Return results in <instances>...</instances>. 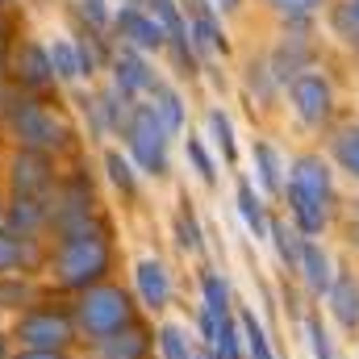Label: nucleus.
I'll use <instances>...</instances> for the list:
<instances>
[{
  "instance_id": "f257e3e1",
  "label": "nucleus",
  "mask_w": 359,
  "mask_h": 359,
  "mask_svg": "<svg viewBox=\"0 0 359 359\" xmlns=\"http://www.w3.org/2000/svg\"><path fill=\"white\" fill-rule=\"evenodd\" d=\"M126 138H130V151L138 155V163L147 172H163L168 168V126L159 121L155 104H138L134 117L126 121Z\"/></svg>"
},
{
  "instance_id": "f03ea898",
  "label": "nucleus",
  "mask_w": 359,
  "mask_h": 359,
  "mask_svg": "<svg viewBox=\"0 0 359 359\" xmlns=\"http://www.w3.org/2000/svg\"><path fill=\"white\" fill-rule=\"evenodd\" d=\"M104 264H109V247L100 238H92V234H72L63 243V251H59L63 284H88L104 271Z\"/></svg>"
},
{
  "instance_id": "7ed1b4c3",
  "label": "nucleus",
  "mask_w": 359,
  "mask_h": 359,
  "mask_svg": "<svg viewBox=\"0 0 359 359\" xmlns=\"http://www.w3.org/2000/svg\"><path fill=\"white\" fill-rule=\"evenodd\" d=\"M130 322V301L117 288H96L84 301V326L92 334H117Z\"/></svg>"
},
{
  "instance_id": "20e7f679",
  "label": "nucleus",
  "mask_w": 359,
  "mask_h": 359,
  "mask_svg": "<svg viewBox=\"0 0 359 359\" xmlns=\"http://www.w3.org/2000/svg\"><path fill=\"white\" fill-rule=\"evenodd\" d=\"M13 126H17V134L25 138V147L38 151V155L63 142V126H59L46 109H38V104H21L17 117H13Z\"/></svg>"
},
{
  "instance_id": "39448f33",
  "label": "nucleus",
  "mask_w": 359,
  "mask_h": 359,
  "mask_svg": "<svg viewBox=\"0 0 359 359\" xmlns=\"http://www.w3.org/2000/svg\"><path fill=\"white\" fill-rule=\"evenodd\" d=\"M330 84L318 76V72H301V76H292V104H297V113L305 117V121H322L326 113H330Z\"/></svg>"
},
{
  "instance_id": "423d86ee",
  "label": "nucleus",
  "mask_w": 359,
  "mask_h": 359,
  "mask_svg": "<svg viewBox=\"0 0 359 359\" xmlns=\"http://www.w3.org/2000/svg\"><path fill=\"white\" fill-rule=\"evenodd\" d=\"M117 29H121V38H130V42H138V46H147V50H151V46L159 50L163 38H168L163 25H159V17H147V13H138L134 4L117 13Z\"/></svg>"
},
{
  "instance_id": "0eeeda50",
  "label": "nucleus",
  "mask_w": 359,
  "mask_h": 359,
  "mask_svg": "<svg viewBox=\"0 0 359 359\" xmlns=\"http://www.w3.org/2000/svg\"><path fill=\"white\" fill-rule=\"evenodd\" d=\"M292 184L301 188V192H309L313 201H330V172H326V163L322 159H313V155H305V159H297L292 163Z\"/></svg>"
},
{
  "instance_id": "6e6552de",
  "label": "nucleus",
  "mask_w": 359,
  "mask_h": 359,
  "mask_svg": "<svg viewBox=\"0 0 359 359\" xmlns=\"http://www.w3.org/2000/svg\"><path fill=\"white\" fill-rule=\"evenodd\" d=\"M288 205H292L297 226H301L305 234H318V230L326 226V205H322V201H313L309 192H301L297 184H288Z\"/></svg>"
},
{
  "instance_id": "1a4fd4ad",
  "label": "nucleus",
  "mask_w": 359,
  "mask_h": 359,
  "mask_svg": "<svg viewBox=\"0 0 359 359\" xmlns=\"http://www.w3.org/2000/svg\"><path fill=\"white\" fill-rule=\"evenodd\" d=\"M151 84H155L151 67H147V63H142V59H138L134 50H121V55H117V88L130 96V92L151 88Z\"/></svg>"
},
{
  "instance_id": "9d476101",
  "label": "nucleus",
  "mask_w": 359,
  "mask_h": 359,
  "mask_svg": "<svg viewBox=\"0 0 359 359\" xmlns=\"http://www.w3.org/2000/svg\"><path fill=\"white\" fill-rule=\"evenodd\" d=\"M25 339H29L34 347H59V343L67 339V322L55 318V313H38V318L25 322Z\"/></svg>"
},
{
  "instance_id": "9b49d317",
  "label": "nucleus",
  "mask_w": 359,
  "mask_h": 359,
  "mask_svg": "<svg viewBox=\"0 0 359 359\" xmlns=\"http://www.w3.org/2000/svg\"><path fill=\"white\" fill-rule=\"evenodd\" d=\"M50 184V176H46V159L38 155V151H25L21 159H17V192H42Z\"/></svg>"
},
{
  "instance_id": "f8f14e48",
  "label": "nucleus",
  "mask_w": 359,
  "mask_h": 359,
  "mask_svg": "<svg viewBox=\"0 0 359 359\" xmlns=\"http://www.w3.org/2000/svg\"><path fill=\"white\" fill-rule=\"evenodd\" d=\"M138 288H142V301H147V305H163L168 292H172V288H168V271L159 268L155 259H142V264H138Z\"/></svg>"
},
{
  "instance_id": "ddd939ff",
  "label": "nucleus",
  "mask_w": 359,
  "mask_h": 359,
  "mask_svg": "<svg viewBox=\"0 0 359 359\" xmlns=\"http://www.w3.org/2000/svg\"><path fill=\"white\" fill-rule=\"evenodd\" d=\"M330 301H334V313L343 318V326H359V284L351 276L330 284Z\"/></svg>"
},
{
  "instance_id": "4468645a",
  "label": "nucleus",
  "mask_w": 359,
  "mask_h": 359,
  "mask_svg": "<svg viewBox=\"0 0 359 359\" xmlns=\"http://www.w3.org/2000/svg\"><path fill=\"white\" fill-rule=\"evenodd\" d=\"M21 80L29 88H46L55 80V67H50V55L42 46H25V59H21Z\"/></svg>"
},
{
  "instance_id": "2eb2a0df",
  "label": "nucleus",
  "mask_w": 359,
  "mask_h": 359,
  "mask_svg": "<svg viewBox=\"0 0 359 359\" xmlns=\"http://www.w3.org/2000/svg\"><path fill=\"white\" fill-rule=\"evenodd\" d=\"M301 264H305V280H309V288L313 292H330V259L322 255V247H313V243H305L301 247Z\"/></svg>"
},
{
  "instance_id": "dca6fc26",
  "label": "nucleus",
  "mask_w": 359,
  "mask_h": 359,
  "mask_svg": "<svg viewBox=\"0 0 359 359\" xmlns=\"http://www.w3.org/2000/svg\"><path fill=\"white\" fill-rule=\"evenodd\" d=\"M188 38H192V46H196L201 55L226 50V38H222V29H217V21H213V17H196V21H192V29H188Z\"/></svg>"
},
{
  "instance_id": "f3484780",
  "label": "nucleus",
  "mask_w": 359,
  "mask_h": 359,
  "mask_svg": "<svg viewBox=\"0 0 359 359\" xmlns=\"http://www.w3.org/2000/svg\"><path fill=\"white\" fill-rule=\"evenodd\" d=\"M147 355V339L142 334H109L104 339V359H142Z\"/></svg>"
},
{
  "instance_id": "a211bd4d",
  "label": "nucleus",
  "mask_w": 359,
  "mask_h": 359,
  "mask_svg": "<svg viewBox=\"0 0 359 359\" xmlns=\"http://www.w3.org/2000/svg\"><path fill=\"white\" fill-rule=\"evenodd\" d=\"M155 88V113H159V121L168 126V130H180V121H184V109H180V96L172 88H163V84H151Z\"/></svg>"
},
{
  "instance_id": "6ab92c4d",
  "label": "nucleus",
  "mask_w": 359,
  "mask_h": 359,
  "mask_svg": "<svg viewBox=\"0 0 359 359\" xmlns=\"http://www.w3.org/2000/svg\"><path fill=\"white\" fill-rule=\"evenodd\" d=\"M50 67H55L59 80H76V76H80V55H76V46H72V42H55Z\"/></svg>"
},
{
  "instance_id": "aec40b11",
  "label": "nucleus",
  "mask_w": 359,
  "mask_h": 359,
  "mask_svg": "<svg viewBox=\"0 0 359 359\" xmlns=\"http://www.w3.org/2000/svg\"><path fill=\"white\" fill-rule=\"evenodd\" d=\"M334 155H339L343 172H351V176L359 180V130H347V134L334 142Z\"/></svg>"
},
{
  "instance_id": "412c9836",
  "label": "nucleus",
  "mask_w": 359,
  "mask_h": 359,
  "mask_svg": "<svg viewBox=\"0 0 359 359\" xmlns=\"http://www.w3.org/2000/svg\"><path fill=\"white\" fill-rule=\"evenodd\" d=\"M238 209H243L247 226L259 234V230H264V205H259V196L251 192V184H238Z\"/></svg>"
},
{
  "instance_id": "4be33fe9",
  "label": "nucleus",
  "mask_w": 359,
  "mask_h": 359,
  "mask_svg": "<svg viewBox=\"0 0 359 359\" xmlns=\"http://www.w3.org/2000/svg\"><path fill=\"white\" fill-rule=\"evenodd\" d=\"M255 159H259V180H264V188H280V159H276V151H271L268 142H259L255 147Z\"/></svg>"
},
{
  "instance_id": "5701e85b",
  "label": "nucleus",
  "mask_w": 359,
  "mask_h": 359,
  "mask_svg": "<svg viewBox=\"0 0 359 359\" xmlns=\"http://www.w3.org/2000/svg\"><path fill=\"white\" fill-rule=\"evenodd\" d=\"M334 29L343 34V38H359V0H343L339 4V13H334Z\"/></svg>"
},
{
  "instance_id": "b1692460",
  "label": "nucleus",
  "mask_w": 359,
  "mask_h": 359,
  "mask_svg": "<svg viewBox=\"0 0 359 359\" xmlns=\"http://www.w3.org/2000/svg\"><path fill=\"white\" fill-rule=\"evenodd\" d=\"M243 330H247V347H251V359H271V347L255 322V313H243Z\"/></svg>"
},
{
  "instance_id": "393cba45",
  "label": "nucleus",
  "mask_w": 359,
  "mask_h": 359,
  "mask_svg": "<svg viewBox=\"0 0 359 359\" xmlns=\"http://www.w3.org/2000/svg\"><path fill=\"white\" fill-rule=\"evenodd\" d=\"M271 234H276L280 255H284L288 264H301V243H297V230H288L284 222H276V226H271Z\"/></svg>"
},
{
  "instance_id": "a878e982",
  "label": "nucleus",
  "mask_w": 359,
  "mask_h": 359,
  "mask_svg": "<svg viewBox=\"0 0 359 359\" xmlns=\"http://www.w3.org/2000/svg\"><path fill=\"white\" fill-rule=\"evenodd\" d=\"M205 301H209L205 309L222 322V318H226V284H222L217 276H205Z\"/></svg>"
},
{
  "instance_id": "bb28decb",
  "label": "nucleus",
  "mask_w": 359,
  "mask_h": 359,
  "mask_svg": "<svg viewBox=\"0 0 359 359\" xmlns=\"http://www.w3.org/2000/svg\"><path fill=\"white\" fill-rule=\"evenodd\" d=\"M209 126H213V134H217L222 155H226V159H234V138H230V121H226V113H209Z\"/></svg>"
},
{
  "instance_id": "cd10ccee",
  "label": "nucleus",
  "mask_w": 359,
  "mask_h": 359,
  "mask_svg": "<svg viewBox=\"0 0 359 359\" xmlns=\"http://www.w3.org/2000/svg\"><path fill=\"white\" fill-rule=\"evenodd\" d=\"M268 4L276 8V13H284V17H292V21H297V17H309L322 0H268Z\"/></svg>"
},
{
  "instance_id": "c85d7f7f",
  "label": "nucleus",
  "mask_w": 359,
  "mask_h": 359,
  "mask_svg": "<svg viewBox=\"0 0 359 359\" xmlns=\"http://www.w3.org/2000/svg\"><path fill=\"white\" fill-rule=\"evenodd\" d=\"M217 359H238V343H234V330H230L226 318L217 326Z\"/></svg>"
},
{
  "instance_id": "c756f323",
  "label": "nucleus",
  "mask_w": 359,
  "mask_h": 359,
  "mask_svg": "<svg viewBox=\"0 0 359 359\" xmlns=\"http://www.w3.org/2000/svg\"><path fill=\"white\" fill-rule=\"evenodd\" d=\"M163 355L168 359H188V343H184V334H180L176 326L163 330Z\"/></svg>"
},
{
  "instance_id": "7c9ffc66",
  "label": "nucleus",
  "mask_w": 359,
  "mask_h": 359,
  "mask_svg": "<svg viewBox=\"0 0 359 359\" xmlns=\"http://www.w3.org/2000/svg\"><path fill=\"white\" fill-rule=\"evenodd\" d=\"M309 343H313V359H334L330 339H326V330H322V322H309Z\"/></svg>"
},
{
  "instance_id": "2f4dec72",
  "label": "nucleus",
  "mask_w": 359,
  "mask_h": 359,
  "mask_svg": "<svg viewBox=\"0 0 359 359\" xmlns=\"http://www.w3.org/2000/svg\"><path fill=\"white\" fill-rule=\"evenodd\" d=\"M109 176H113V184H121L126 192H134V176H130V168H126L121 155H109Z\"/></svg>"
},
{
  "instance_id": "473e14b6",
  "label": "nucleus",
  "mask_w": 359,
  "mask_h": 359,
  "mask_svg": "<svg viewBox=\"0 0 359 359\" xmlns=\"http://www.w3.org/2000/svg\"><path fill=\"white\" fill-rule=\"evenodd\" d=\"M176 230H180V243H184L188 251H196V247H201V238H196V222H192L188 213H180V217H176Z\"/></svg>"
},
{
  "instance_id": "72a5a7b5",
  "label": "nucleus",
  "mask_w": 359,
  "mask_h": 359,
  "mask_svg": "<svg viewBox=\"0 0 359 359\" xmlns=\"http://www.w3.org/2000/svg\"><path fill=\"white\" fill-rule=\"evenodd\" d=\"M17 259H21V251H17V238L0 234V271H13V268H17Z\"/></svg>"
},
{
  "instance_id": "f704fd0d",
  "label": "nucleus",
  "mask_w": 359,
  "mask_h": 359,
  "mask_svg": "<svg viewBox=\"0 0 359 359\" xmlns=\"http://www.w3.org/2000/svg\"><path fill=\"white\" fill-rule=\"evenodd\" d=\"M188 155H192V163H196V172L205 180H213V163H209V155H205V147L196 142V138H188Z\"/></svg>"
},
{
  "instance_id": "c9c22d12",
  "label": "nucleus",
  "mask_w": 359,
  "mask_h": 359,
  "mask_svg": "<svg viewBox=\"0 0 359 359\" xmlns=\"http://www.w3.org/2000/svg\"><path fill=\"white\" fill-rule=\"evenodd\" d=\"M34 205H38V201H29V196H25V201H17V209H13V222H17V226H34V222L42 217Z\"/></svg>"
},
{
  "instance_id": "e433bc0d",
  "label": "nucleus",
  "mask_w": 359,
  "mask_h": 359,
  "mask_svg": "<svg viewBox=\"0 0 359 359\" xmlns=\"http://www.w3.org/2000/svg\"><path fill=\"white\" fill-rule=\"evenodd\" d=\"M84 13H88L96 25H104V21H109V13H104V0H84Z\"/></svg>"
},
{
  "instance_id": "4c0bfd02",
  "label": "nucleus",
  "mask_w": 359,
  "mask_h": 359,
  "mask_svg": "<svg viewBox=\"0 0 359 359\" xmlns=\"http://www.w3.org/2000/svg\"><path fill=\"white\" fill-rule=\"evenodd\" d=\"M217 4H222V8H234V4H238V0H217Z\"/></svg>"
},
{
  "instance_id": "58836bf2",
  "label": "nucleus",
  "mask_w": 359,
  "mask_h": 359,
  "mask_svg": "<svg viewBox=\"0 0 359 359\" xmlns=\"http://www.w3.org/2000/svg\"><path fill=\"white\" fill-rule=\"evenodd\" d=\"M25 359H55V355H46V351H42V355H25Z\"/></svg>"
},
{
  "instance_id": "ea45409f",
  "label": "nucleus",
  "mask_w": 359,
  "mask_h": 359,
  "mask_svg": "<svg viewBox=\"0 0 359 359\" xmlns=\"http://www.w3.org/2000/svg\"><path fill=\"white\" fill-rule=\"evenodd\" d=\"M0 38H4V17H0Z\"/></svg>"
},
{
  "instance_id": "a19ab883",
  "label": "nucleus",
  "mask_w": 359,
  "mask_h": 359,
  "mask_svg": "<svg viewBox=\"0 0 359 359\" xmlns=\"http://www.w3.org/2000/svg\"><path fill=\"white\" fill-rule=\"evenodd\" d=\"M0 359H4V347H0Z\"/></svg>"
},
{
  "instance_id": "79ce46f5",
  "label": "nucleus",
  "mask_w": 359,
  "mask_h": 359,
  "mask_svg": "<svg viewBox=\"0 0 359 359\" xmlns=\"http://www.w3.org/2000/svg\"><path fill=\"white\" fill-rule=\"evenodd\" d=\"M355 46H359V38H355Z\"/></svg>"
}]
</instances>
